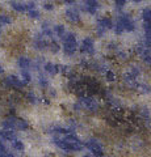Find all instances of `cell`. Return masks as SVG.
Returning a JSON list of instances; mask_svg holds the SVG:
<instances>
[{"label": "cell", "mask_w": 151, "mask_h": 157, "mask_svg": "<svg viewBox=\"0 0 151 157\" xmlns=\"http://www.w3.org/2000/svg\"><path fill=\"white\" fill-rule=\"evenodd\" d=\"M97 9H99V2H97V0H87V3H85L87 12L91 14H95Z\"/></svg>", "instance_id": "obj_9"}, {"label": "cell", "mask_w": 151, "mask_h": 157, "mask_svg": "<svg viewBox=\"0 0 151 157\" xmlns=\"http://www.w3.org/2000/svg\"><path fill=\"white\" fill-rule=\"evenodd\" d=\"M130 73H131V75H133L134 77H137V76L139 75V70H138V68H133V70L130 71Z\"/></svg>", "instance_id": "obj_29"}, {"label": "cell", "mask_w": 151, "mask_h": 157, "mask_svg": "<svg viewBox=\"0 0 151 157\" xmlns=\"http://www.w3.org/2000/svg\"><path fill=\"white\" fill-rule=\"evenodd\" d=\"M21 76H22V80H24V82H25V84L30 82L32 76H30V73L28 72V70H22V71H21Z\"/></svg>", "instance_id": "obj_19"}, {"label": "cell", "mask_w": 151, "mask_h": 157, "mask_svg": "<svg viewBox=\"0 0 151 157\" xmlns=\"http://www.w3.org/2000/svg\"><path fill=\"white\" fill-rule=\"evenodd\" d=\"M47 46H49V48L51 50V52H58V51H59V45H58L57 42H54V41L50 42Z\"/></svg>", "instance_id": "obj_21"}, {"label": "cell", "mask_w": 151, "mask_h": 157, "mask_svg": "<svg viewBox=\"0 0 151 157\" xmlns=\"http://www.w3.org/2000/svg\"><path fill=\"white\" fill-rule=\"evenodd\" d=\"M45 71L50 75H57L58 71H59V66L54 64V63H46L45 64Z\"/></svg>", "instance_id": "obj_13"}, {"label": "cell", "mask_w": 151, "mask_h": 157, "mask_svg": "<svg viewBox=\"0 0 151 157\" xmlns=\"http://www.w3.org/2000/svg\"><path fill=\"white\" fill-rule=\"evenodd\" d=\"M79 101H80V104H81V105H84L89 111H96L97 109H99V105H97V102H96L92 97L81 96Z\"/></svg>", "instance_id": "obj_4"}, {"label": "cell", "mask_w": 151, "mask_h": 157, "mask_svg": "<svg viewBox=\"0 0 151 157\" xmlns=\"http://www.w3.org/2000/svg\"><path fill=\"white\" fill-rule=\"evenodd\" d=\"M97 26L104 29V30H106V29H112L113 22H112V20L109 17H103V18H99V21H97Z\"/></svg>", "instance_id": "obj_10"}, {"label": "cell", "mask_w": 151, "mask_h": 157, "mask_svg": "<svg viewBox=\"0 0 151 157\" xmlns=\"http://www.w3.org/2000/svg\"><path fill=\"white\" fill-rule=\"evenodd\" d=\"M4 157H14V156H13V155H11V153H7V155L4 156Z\"/></svg>", "instance_id": "obj_32"}, {"label": "cell", "mask_w": 151, "mask_h": 157, "mask_svg": "<svg viewBox=\"0 0 151 157\" xmlns=\"http://www.w3.org/2000/svg\"><path fill=\"white\" fill-rule=\"evenodd\" d=\"M42 33L45 34V36H47V37H51V36H53V32H51L46 25H43V26H42Z\"/></svg>", "instance_id": "obj_25"}, {"label": "cell", "mask_w": 151, "mask_h": 157, "mask_svg": "<svg viewBox=\"0 0 151 157\" xmlns=\"http://www.w3.org/2000/svg\"><path fill=\"white\" fill-rule=\"evenodd\" d=\"M66 18L69 20L70 22H79V20H80V16H79V12L76 11V9H67L66 11Z\"/></svg>", "instance_id": "obj_7"}, {"label": "cell", "mask_w": 151, "mask_h": 157, "mask_svg": "<svg viewBox=\"0 0 151 157\" xmlns=\"http://www.w3.org/2000/svg\"><path fill=\"white\" fill-rule=\"evenodd\" d=\"M54 33L57 34V36L62 37L63 34H65V26H63V25H55L54 26Z\"/></svg>", "instance_id": "obj_20"}, {"label": "cell", "mask_w": 151, "mask_h": 157, "mask_svg": "<svg viewBox=\"0 0 151 157\" xmlns=\"http://www.w3.org/2000/svg\"><path fill=\"white\" fill-rule=\"evenodd\" d=\"M63 51H65L66 55H74L77 50V42L76 38L72 33L69 34H63Z\"/></svg>", "instance_id": "obj_1"}, {"label": "cell", "mask_w": 151, "mask_h": 157, "mask_svg": "<svg viewBox=\"0 0 151 157\" xmlns=\"http://www.w3.org/2000/svg\"><path fill=\"white\" fill-rule=\"evenodd\" d=\"M74 2H75V0H65V3H67V4H72Z\"/></svg>", "instance_id": "obj_31"}, {"label": "cell", "mask_w": 151, "mask_h": 157, "mask_svg": "<svg viewBox=\"0 0 151 157\" xmlns=\"http://www.w3.org/2000/svg\"><path fill=\"white\" fill-rule=\"evenodd\" d=\"M11 6H12V9H13V11H16V12H18V13L26 12V6H25V4H22V3L12 2V3H11Z\"/></svg>", "instance_id": "obj_14"}, {"label": "cell", "mask_w": 151, "mask_h": 157, "mask_svg": "<svg viewBox=\"0 0 151 157\" xmlns=\"http://www.w3.org/2000/svg\"><path fill=\"white\" fill-rule=\"evenodd\" d=\"M3 72H4V68H3L2 66H0V75H2V73H3Z\"/></svg>", "instance_id": "obj_33"}, {"label": "cell", "mask_w": 151, "mask_h": 157, "mask_svg": "<svg viewBox=\"0 0 151 157\" xmlns=\"http://www.w3.org/2000/svg\"><path fill=\"white\" fill-rule=\"evenodd\" d=\"M3 85L7 88H13V89H22L25 86V82L17 78L16 76H8L3 80Z\"/></svg>", "instance_id": "obj_2"}, {"label": "cell", "mask_w": 151, "mask_h": 157, "mask_svg": "<svg viewBox=\"0 0 151 157\" xmlns=\"http://www.w3.org/2000/svg\"><path fill=\"white\" fill-rule=\"evenodd\" d=\"M28 16L29 17H30V18H40V16H41V14H40V11H38V9L34 7V8H30V9H28Z\"/></svg>", "instance_id": "obj_17"}, {"label": "cell", "mask_w": 151, "mask_h": 157, "mask_svg": "<svg viewBox=\"0 0 151 157\" xmlns=\"http://www.w3.org/2000/svg\"><path fill=\"white\" fill-rule=\"evenodd\" d=\"M16 127L18 130H21V131H25V130L29 128V123L25 119H20V118H17L16 119Z\"/></svg>", "instance_id": "obj_15"}, {"label": "cell", "mask_w": 151, "mask_h": 157, "mask_svg": "<svg viewBox=\"0 0 151 157\" xmlns=\"http://www.w3.org/2000/svg\"><path fill=\"white\" fill-rule=\"evenodd\" d=\"M12 144H13V148L16 149V151H18V152H22L24 151V143L22 141H20V140H16V139H13L12 140Z\"/></svg>", "instance_id": "obj_18"}, {"label": "cell", "mask_w": 151, "mask_h": 157, "mask_svg": "<svg viewBox=\"0 0 151 157\" xmlns=\"http://www.w3.org/2000/svg\"><path fill=\"white\" fill-rule=\"evenodd\" d=\"M80 50H81L83 52L89 54V55H93V52H95V47H93V39H91V38H84V39H83Z\"/></svg>", "instance_id": "obj_6"}, {"label": "cell", "mask_w": 151, "mask_h": 157, "mask_svg": "<svg viewBox=\"0 0 151 157\" xmlns=\"http://www.w3.org/2000/svg\"><path fill=\"white\" fill-rule=\"evenodd\" d=\"M133 2H135V3H139V2H142V0H133Z\"/></svg>", "instance_id": "obj_35"}, {"label": "cell", "mask_w": 151, "mask_h": 157, "mask_svg": "<svg viewBox=\"0 0 151 157\" xmlns=\"http://www.w3.org/2000/svg\"><path fill=\"white\" fill-rule=\"evenodd\" d=\"M16 119L17 118L16 117H8L7 119H4L3 121V123H2V126H3V128L4 130H13L14 127H16Z\"/></svg>", "instance_id": "obj_8"}, {"label": "cell", "mask_w": 151, "mask_h": 157, "mask_svg": "<svg viewBox=\"0 0 151 157\" xmlns=\"http://www.w3.org/2000/svg\"><path fill=\"white\" fill-rule=\"evenodd\" d=\"M40 85L43 86V88H47L49 86V82H47V80H46L45 77H40Z\"/></svg>", "instance_id": "obj_27"}, {"label": "cell", "mask_w": 151, "mask_h": 157, "mask_svg": "<svg viewBox=\"0 0 151 157\" xmlns=\"http://www.w3.org/2000/svg\"><path fill=\"white\" fill-rule=\"evenodd\" d=\"M43 8H45L46 11H53V9H54V6H53L51 3H46V4H43Z\"/></svg>", "instance_id": "obj_28"}, {"label": "cell", "mask_w": 151, "mask_h": 157, "mask_svg": "<svg viewBox=\"0 0 151 157\" xmlns=\"http://www.w3.org/2000/svg\"><path fill=\"white\" fill-rule=\"evenodd\" d=\"M17 63H18V67H20L21 70H28V68L30 67V64H32L30 59L26 58V56H20L18 58V60H17Z\"/></svg>", "instance_id": "obj_12"}, {"label": "cell", "mask_w": 151, "mask_h": 157, "mask_svg": "<svg viewBox=\"0 0 151 157\" xmlns=\"http://www.w3.org/2000/svg\"><path fill=\"white\" fill-rule=\"evenodd\" d=\"M84 157H88V156H84Z\"/></svg>", "instance_id": "obj_36"}, {"label": "cell", "mask_w": 151, "mask_h": 157, "mask_svg": "<svg viewBox=\"0 0 151 157\" xmlns=\"http://www.w3.org/2000/svg\"><path fill=\"white\" fill-rule=\"evenodd\" d=\"M33 46H34V48H37V50H45L47 47V43L43 41L41 36H37L34 38V42H33Z\"/></svg>", "instance_id": "obj_11"}, {"label": "cell", "mask_w": 151, "mask_h": 157, "mask_svg": "<svg viewBox=\"0 0 151 157\" xmlns=\"http://www.w3.org/2000/svg\"><path fill=\"white\" fill-rule=\"evenodd\" d=\"M85 147L91 151V153L95 157H104V151H103V147L100 145V143L97 140H88L85 143Z\"/></svg>", "instance_id": "obj_3"}, {"label": "cell", "mask_w": 151, "mask_h": 157, "mask_svg": "<svg viewBox=\"0 0 151 157\" xmlns=\"http://www.w3.org/2000/svg\"><path fill=\"white\" fill-rule=\"evenodd\" d=\"M2 25H3V22H2V14H0V28H2Z\"/></svg>", "instance_id": "obj_34"}, {"label": "cell", "mask_w": 151, "mask_h": 157, "mask_svg": "<svg viewBox=\"0 0 151 157\" xmlns=\"http://www.w3.org/2000/svg\"><path fill=\"white\" fill-rule=\"evenodd\" d=\"M142 18L145 24H151V8H145L142 11Z\"/></svg>", "instance_id": "obj_16"}, {"label": "cell", "mask_w": 151, "mask_h": 157, "mask_svg": "<svg viewBox=\"0 0 151 157\" xmlns=\"http://www.w3.org/2000/svg\"><path fill=\"white\" fill-rule=\"evenodd\" d=\"M7 153H8V152H7V149H6V147H4V144L0 143V157H4Z\"/></svg>", "instance_id": "obj_26"}, {"label": "cell", "mask_w": 151, "mask_h": 157, "mask_svg": "<svg viewBox=\"0 0 151 157\" xmlns=\"http://www.w3.org/2000/svg\"><path fill=\"white\" fill-rule=\"evenodd\" d=\"M2 22L3 25H9V24H12V18L7 14H2Z\"/></svg>", "instance_id": "obj_23"}, {"label": "cell", "mask_w": 151, "mask_h": 157, "mask_svg": "<svg viewBox=\"0 0 151 157\" xmlns=\"http://www.w3.org/2000/svg\"><path fill=\"white\" fill-rule=\"evenodd\" d=\"M26 100L30 102V104H37V97L33 94V93H28V94H26Z\"/></svg>", "instance_id": "obj_24"}, {"label": "cell", "mask_w": 151, "mask_h": 157, "mask_svg": "<svg viewBox=\"0 0 151 157\" xmlns=\"http://www.w3.org/2000/svg\"><path fill=\"white\" fill-rule=\"evenodd\" d=\"M105 77H106V80H108V81H114V80H116L114 72H112L110 70H108V71L105 72Z\"/></svg>", "instance_id": "obj_22"}, {"label": "cell", "mask_w": 151, "mask_h": 157, "mask_svg": "<svg viewBox=\"0 0 151 157\" xmlns=\"http://www.w3.org/2000/svg\"><path fill=\"white\" fill-rule=\"evenodd\" d=\"M114 2H116V4H117V7H124L126 0H114Z\"/></svg>", "instance_id": "obj_30"}, {"label": "cell", "mask_w": 151, "mask_h": 157, "mask_svg": "<svg viewBox=\"0 0 151 157\" xmlns=\"http://www.w3.org/2000/svg\"><path fill=\"white\" fill-rule=\"evenodd\" d=\"M117 24L122 26L124 32H133L134 29H135L134 22L131 21V18H130V17H128V16H122V17H120V18H118V22H117Z\"/></svg>", "instance_id": "obj_5"}]
</instances>
